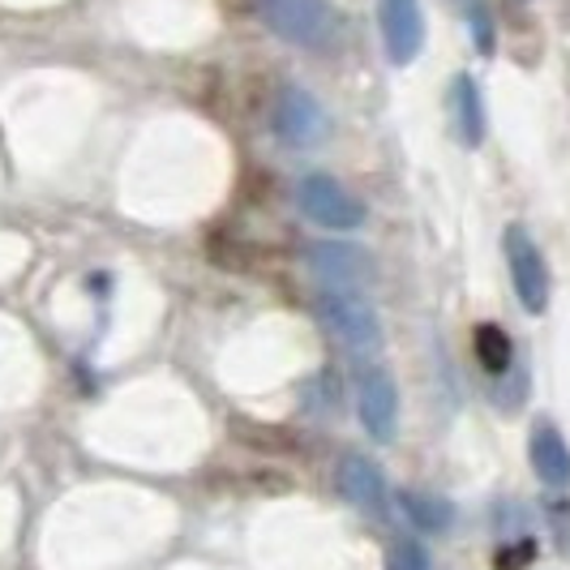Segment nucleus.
Instances as JSON below:
<instances>
[{
	"label": "nucleus",
	"mask_w": 570,
	"mask_h": 570,
	"mask_svg": "<svg viewBox=\"0 0 570 570\" xmlns=\"http://www.w3.org/2000/svg\"><path fill=\"white\" fill-rule=\"evenodd\" d=\"M472 352H476V365H481L489 377H507L514 365V343L498 322H481V326L472 331Z\"/></svg>",
	"instance_id": "obj_13"
},
{
	"label": "nucleus",
	"mask_w": 570,
	"mask_h": 570,
	"mask_svg": "<svg viewBox=\"0 0 570 570\" xmlns=\"http://www.w3.org/2000/svg\"><path fill=\"white\" fill-rule=\"evenodd\" d=\"M451 120H455L459 142L468 146V150L485 146L489 116H485V99H481V86H476L472 73H455V82H451Z\"/></svg>",
	"instance_id": "obj_11"
},
{
	"label": "nucleus",
	"mask_w": 570,
	"mask_h": 570,
	"mask_svg": "<svg viewBox=\"0 0 570 570\" xmlns=\"http://www.w3.org/2000/svg\"><path fill=\"white\" fill-rule=\"evenodd\" d=\"M317 317L326 322V331L340 343L370 352L382 343V317L370 305L365 292H340V287H322L317 292Z\"/></svg>",
	"instance_id": "obj_5"
},
{
	"label": "nucleus",
	"mask_w": 570,
	"mask_h": 570,
	"mask_svg": "<svg viewBox=\"0 0 570 570\" xmlns=\"http://www.w3.org/2000/svg\"><path fill=\"white\" fill-rule=\"evenodd\" d=\"M532 553H537V544H532V541H519V549H502V553H498V567H502V570L528 567V562H532Z\"/></svg>",
	"instance_id": "obj_16"
},
{
	"label": "nucleus",
	"mask_w": 570,
	"mask_h": 570,
	"mask_svg": "<svg viewBox=\"0 0 570 570\" xmlns=\"http://www.w3.org/2000/svg\"><path fill=\"white\" fill-rule=\"evenodd\" d=\"M296 210H301L314 228L335 232V236L365 228V219H370L365 202L356 198L340 176H331V171H305V176L296 180Z\"/></svg>",
	"instance_id": "obj_1"
},
{
	"label": "nucleus",
	"mask_w": 570,
	"mask_h": 570,
	"mask_svg": "<svg viewBox=\"0 0 570 570\" xmlns=\"http://www.w3.org/2000/svg\"><path fill=\"white\" fill-rule=\"evenodd\" d=\"M271 129L287 150H317L331 138V116L322 108V99L309 95L305 86H284L271 108Z\"/></svg>",
	"instance_id": "obj_4"
},
{
	"label": "nucleus",
	"mask_w": 570,
	"mask_h": 570,
	"mask_svg": "<svg viewBox=\"0 0 570 570\" xmlns=\"http://www.w3.org/2000/svg\"><path fill=\"white\" fill-rule=\"evenodd\" d=\"M502 257H507V271H511V287L523 305V314L541 317L549 309V296H553V275H549V262H544L541 245L532 240V232L523 224H511L502 232Z\"/></svg>",
	"instance_id": "obj_3"
},
{
	"label": "nucleus",
	"mask_w": 570,
	"mask_h": 570,
	"mask_svg": "<svg viewBox=\"0 0 570 570\" xmlns=\"http://www.w3.org/2000/svg\"><path fill=\"white\" fill-rule=\"evenodd\" d=\"M463 18H468L472 48H476L481 57H493V48H498V30H493V13H489L485 0H463Z\"/></svg>",
	"instance_id": "obj_14"
},
{
	"label": "nucleus",
	"mask_w": 570,
	"mask_h": 570,
	"mask_svg": "<svg viewBox=\"0 0 570 570\" xmlns=\"http://www.w3.org/2000/svg\"><path fill=\"white\" fill-rule=\"evenodd\" d=\"M309 271H314L322 287H340V292H361L373 279V257L356 245V240H314L305 245Z\"/></svg>",
	"instance_id": "obj_6"
},
{
	"label": "nucleus",
	"mask_w": 570,
	"mask_h": 570,
	"mask_svg": "<svg viewBox=\"0 0 570 570\" xmlns=\"http://www.w3.org/2000/svg\"><path fill=\"white\" fill-rule=\"evenodd\" d=\"M335 485L340 493L370 519H386L391 514V485H386V472L361 451H347L335 463Z\"/></svg>",
	"instance_id": "obj_8"
},
{
	"label": "nucleus",
	"mask_w": 570,
	"mask_h": 570,
	"mask_svg": "<svg viewBox=\"0 0 570 570\" xmlns=\"http://www.w3.org/2000/svg\"><path fill=\"white\" fill-rule=\"evenodd\" d=\"M382 22V48L395 69H407L425 48V9L421 0H377Z\"/></svg>",
	"instance_id": "obj_9"
},
{
	"label": "nucleus",
	"mask_w": 570,
	"mask_h": 570,
	"mask_svg": "<svg viewBox=\"0 0 570 570\" xmlns=\"http://www.w3.org/2000/svg\"><path fill=\"white\" fill-rule=\"evenodd\" d=\"M528 459L532 472L544 489H567L570 485V442L553 421H537L532 438H528Z\"/></svg>",
	"instance_id": "obj_10"
},
{
	"label": "nucleus",
	"mask_w": 570,
	"mask_h": 570,
	"mask_svg": "<svg viewBox=\"0 0 570 570\" xmlns=\"http://www.w3.org/2000/svg\"><path fill=\"white\" fill-rule=\"evenodd\" d=\"M400 511L407 514L412 528H421L429 537H442L455 528V507L438 493H425V489H403L400 493Z\"/></svg>",
	"instance_id": "obj_12"
},
{
	"label": "nucleus",
	"mask_w": 570,
	"mask_h": 570,
	"mask_svg": "<svg viewBox=\"0 0 570 570\" xmlns=\"http://www.w3.org/2000/svg\"><path fill=\"white\" fill-rule=\"evenodd\" d=\"M257 13L275 39H284L292 48H305V52L326 48L340 30L331 0H257Z\"/></svg>",
	"instance_id": "obj_2"
},
{
	"label": "nucleus",
	"mask_w": 570,
	"mask_h": 570,
	"mask_svg": "<svg viewBox=\"0 0 570 570\" xmlns=\"http://www.w3.org/2000/svg\"><path fill=\"white\" fill-rule=\"evenodd\" d=\"M356 416L361 429L370 433L373 442H395L400 433V382L391 377V370L373 365L361 373V386H356Z\"/></svg>",
	"instance_id": "obj_7"
},
{
	"label": "nucleus",
	"mask_w": 570,
	"mask_h": 570,
	"mask_svg": "<svg viewBox=\"0 0 570 570\" xmlns=\"http://www.w3.org/2000/svg\"><path fill=\"white\" fill-rule=\"evenodd\" d=\"M386 570H433V558L421 541H395L386 553Z\"/></svg>",
	"instance_id": "obj_15"
}]
</instances>
